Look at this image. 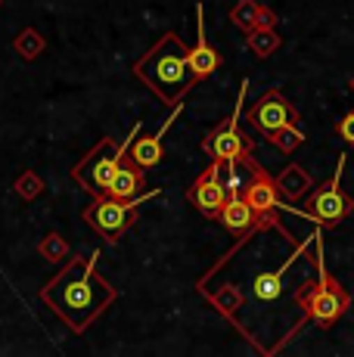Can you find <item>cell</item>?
I'll list each match as a JSON object with an SVG mask.
<instances>
[{
	"instance_id": "cell-17",
	"label": "cell",
	"mask_w": 354,
	"mask_h": 357,
	"mask_svg": "<svg viewBox=\"0 0 354 357\" xmlns=\"http://www.w3.org/2000/svg\"><path fill=\"white\" fill-rule=\"evenodd\" d=\"M339 137H342L345 143H351V146H354V112H348L342 121H339Z\"/></svg>"
},
{
	"instance_id": "cell-10",
	"label": "cell",
	"mask_w": 354,
	"mask_h": 357,
	"mask_svg": "<svg viewBox=\"0 0 354 357\" xmlns=\"http://www.w3.org/2000/svg\"><path fill=\"white\" fill-rule=\"evenodd\" d=\"M252 121H255V128L261 130V134H274V130H280V128L298 125V112L283 100V93L268 91L255 102V109H252Z\"/></svg>"
},
{
	"instance_id": "cell-7",
	"label": "cell",
	"mask_w": 354,
	"mask_h": 357,
	"mask_svg": "<svg viewBox=\"0 0 354 357\" xmlns=\"http://www.w3.org/2000/svg\"><path fill=\"white\" fill-rule=\"evenodd\" d=\"M342 168H345V155H339L336 174L326 187H320V193H314V199L308 202V218H314L320 224H339L345 215H351V199L339 190V181H342Z\"/></svg>"
},
{
	"instance_id": "cell-5",
	"label": "cell",
	"mask_w": 354,
	"mask_h": 357,
	"mask_svg": "<svg viewBox=\"0 0 354 357\" xmlns=\"http://www.w3.org/2000/svg\"><path fill=\"white\" fill-rule=\"evenodd\" d=\"M246 87H240V97H236V106L233 112H230V119L224 121L217 130L206 137V143H202V149H206L208 155H212L215 162H240V159H252V153H255V143L249 140L246 134L240 130V119H243V97H246Z\"/></svg>"
},
{
	"instance_id": "cell-3",
	"label": "cell",
	"mask_w": 354,
	"mask_h": 357,
	"mask_svg": "<svg viewBox=\"0 0 354 357\" xmlns=\"http://www.w3.org/2000/svg\"><path fill=\"white\" fill-rule=\"evenodd\" d=\"M140 128H134V134H137ZM131 134V137H134ZM131 137H128L125 143H112V140H103L100 146H93L91 153L84 155V162L75 165L72 177L81 183V187H87L93 196H106L109 187H112L115 181V171H118L121 159H125L128 153H131Z\"/></svg>"
},
{
	"instance_id": "cell-16",
	"label": "cell",
	"mask_w": 354,
	"mask_h": 357,
	"mask_svg": "<svg viewBox=\"0 0 354 357\" xmlns=\"http://www.w3.org/2000/svg\"><path fill=\"white\" fill-rule=\"evenodd\" d=\"M270 137V143H277L280 149H295L298 143L305 140V134L298 130V125H292V128H280V130H274V134H268Z\"/></svg>"
},
{
	"instance_id": "cell-14",
	"label": "cell",
	"mask_w": 354,
	"mask_h": 357,
	"mask_svg": "<svg viewBox=\"0 0 354 357\" xmlns=\"http://www.w3.org/2000/svg\"><path fill=\"white\" fill-rule=\"evenodd\" d=\"M190 66H193L196 78H208L217 68V53L212 50L206 38V22H202V6H199V34H196V47L190 50Z\"/></svg>"
},
{
	"instance_id": "cell-2",
	"label": "cell",
	"mask_w": 354,
	"mask_h": 357,
	"mask_svg": "<svg viewBox=\"0 0 354 357\" xmlns=\"http://www.w3.org/2000/svg\"><path fill=\"white\" fill-rule=\"evenodd\" d=\"M137 75L165 102H177L196 84V72L190 66V50L177 34H165L153 50L137 63Z\"/></svg>"
},
{
	"instance_id": "cell-11",
	"label": "cell",
	"mask_w": 354,
	"mask_h": 357,
	"mask_svg": "<svg viewBox=\"0 0 354 357\" xmlns=\"http://www.w3.org/2000/svg\"><path fill=\"white\" fill-rule=\"evenodd\" d=\"M217 221H221L230 233H236V236H243V233L261 227V221H258V215H255V208H252V202H249L246 196H243V190H230V193H227V202H224L221 215H217Z\"/></svg>"
},
{
	"instance_id": "cell-4",
	"label": "cell",
	"mask_w": 354,
	"mask_h": 357,
	"mask_svg": "<svg viewBox=\"0 0 354 357\" xmlns=\"http://www.w3.org/2000/svg\"><path fill=\"white\" fill-rule=\"evenodd\" d=\"M298 301H302L305 314L317 320L320 326H332L348 307V295L339 289L336 280L326 277L323 252H320V233H317V283H308V289H298Z\"/></svg>"
},
{
	"instance_id": "cell-6",
	"label": "cell",
	"mask_w": 354,
	"mask_h": 357,
	"mask_svg": "<svg viewBox=\"0 0 354 357\" xmlns=\"http://www.w3.org/2000/svg\"><path fill=\"white\" fill-rule=\"evenodd\" d=\"M143 199H115V196H97V202L84 211L93 230H100L106 239H118V233L134 221V211L140 208Z\"/></svg>"
},
{
	"instance_id": "cell-1",
	"label": "cell",
	"mask_w": 354,
	"mask_h": 357,
	"mask_svg": "<svg viewBox=\"0 0 354 357\" xmlns=\"http://www.w3.org/2000/svg\"><path fill=\"white\" fill-rule=\"evenodd\" d=\"M93 261H97V255H91L87 261H81V258L72 261V264L40 292L47 305H50L75 333H81V329L115 298L112 286L93 273Z\"/></svg>"
},
{
	"instance_id": "cell-13",
	"label": "cell",
	"mask_w": 354,
	"mask_h": 357,
	"mask_svg": "<svg viewBox=\"0 0 354 357\" xmlns=\"http://www.w3.org/2000/svg\"><path fill=\"white\" fill-rule=\"evenodd\" d=\"M140 187H143V168H140V165H134V162H125V159H121L118 171H115V181H112V187H109L106 196H115V199H137Z\"/></svg>"
},
{
	"instance_id": "cell-18",
	"label": "cell",
	"mask_w": 354,
	"mask_h": 357,
	"mask_svg": "<svg viewBox=\"0 0 354 357\" xmlns=\"http://www.w3.org/2000/svg\"><path fill=\"white\" fill-rule=\"evenodd\" d=\"M351 87H354V78H351Z\"/></svg>"
},
{
	"instance_id": "cell-15",
	"label": "cell",
	"mask_w": 354,
	"mask_h": 357,
	"mask_svg": "<svg viewBox=\"0 0 354 357\" xmlns=\"http://www.w3.org/2000/svg\"><path fill=\"white\" fill-rule=\"evenodd\" d=\"M289 264L292 261H283V267L280 271H268V273H261V277H255V283H252V295L255 298H261V301H274L277 295H280L283 289V273L289 271Z\"/></svg>"
},
{
	"instance_id": "cell-12",
	"label": "cell",
	"mask_w": 354,
	"mask_h": 357,
	"mask_svg": "<svg viewBox=\"0 0 354 357\" xmlns=\"http://www.w3.org/2000/svg\"><path fill=\"white\" fill-rule=\"evenodd\" d=\"M177 119V112H171V119L162 125V130L155 137H140L137 134V140L131 143V153H128V159H131L134 165H140V168H153V165H159L162 162V137L168 134V128H171V121Z\"/></svg>"
},
{
	"instance_id": "cell-9",
	"label": "cell",
	"mask_w": 354,
	"mask_h": 357,
	"mask_svg": "<svg viewBox=\"0 0 354 357\" xmlns=\"http://www.w3.org/2000/svg\"><path fill=\"white\" fill-rule=\"evenodd\" d=\"M221 165L224 162H215L212 168L193 183V190H190V202L206 218H217L224 202H227V183H224V177H221Z\"/></svg>"
},
{
	"instance_id": "cell-8",
	"label": "cell",
	"mask_w": 354,
	"mask_h": 357,
	"mask_svg": "<svg viewBox=\"0 0 354 357\" xmlns=\"http://www.w3.org/2000/svg\"><path fill=\"white\" fill-rule=\"evenodd\" d=\"M277 187H280V183H274L255 162L249 159V181H246V187H243V196L252 202V208H255L261 227H268V224L277 221L274 211H289V208H283V205H280Z\"/></svg>"
}]
</instances>
